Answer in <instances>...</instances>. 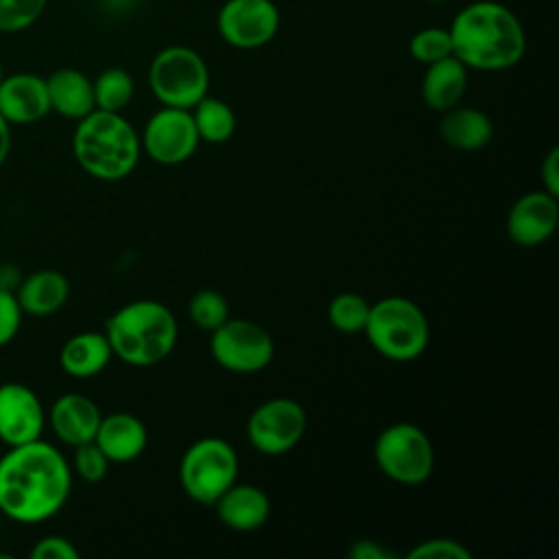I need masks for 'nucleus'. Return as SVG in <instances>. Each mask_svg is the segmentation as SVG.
I'll list each match as a JSON object with an SVG mask.
<instances>
[{"instance_id":"obj_1","label":"nucleus","mask_w":559,"mask_h":559,"mask_svg":"<svg viewBox=\"0 0 559 559\" xmlns=\"http://www.w3.org/2000/svg\"><path fill=\"white\" fill-rule=\"evenodd\" d=\"M72 469L48 441L9 445L0 459V511L24 524L59 513L70 496Z\"/></svg>"},{"instance_id":"obj_2","label":"nucleus","mask_w":559,"mask_h":559,"mask_svg":"<svg viewBox=\"0 0 559 559\" xmlns=\"http://www.w3.org/2000/svg\"><path fill=\"white\" fill-rule=\"evenodd\" d=\"M452 55L469 70H507L522 61L526 33L518 15L496 0L463 7L450 24Z\"/></svg>"},{"instance_id":"obj_3","label":"nucleus","mask_w":559,"mask_h":559,"mask_svg":"<svg viewBox=\"0 0 559 559\" xmlns=\"http://www.w3.org/2000/svg\"><path fill=\"white\" fill-rule=\"evenodd\" d=\"M72 153L90 177L120 181L138 166L142 146L138 131L120 111L94 109L76 120Z\"/></svg>"},{"instance_id":"obj_4","label":"nucleus","mask_w":559,"mask_h":559,"mask_svg":"<svg viewBox=\"0 0 559 559\" xmlns=\"http://www.w3.org/2000/svg\"><path fill=\"white\" fill-rule=\"evenodd\" d=\"M111 354L133 367L162 362L177 345L175 314L155 299H138L118 308L105 321Z\"/></svg>"},{"instance_id":"obj_5","label":"nucleus","mask_w":559,"mask_h":559,"mask_svg":"<svg viewBox=\"0 0 559 559\" xmlns=\"http://www.w3.org/2000/svg\"><path fill=\"white\" fill-rule=\"evenodd\" d=\"M371 347L395 362H408L426 352L430 328L424 310L408 297L391 295L369 308L365 323Z\"/></svg>"},{"instance_id":"obj_6","label":"nucleus","mask_w":559,"mask_h":559,"mask_svg":"<svg viewBox=\"0 0 559 559\" xmlns=\"http://www.w3.org/2000/svg\"><path fill=\"white\" fill-rule=\"evenodd\" d=\"M148 87L164 107L192 109L210 90V70L194 48L173 44L153 57Z\"/></svg>"},{"instance_id":"obj_7","label":"nucleus","mask_w":559,"mask_h":559,"mask_svg":"<svg viewBox=\"0 0 559 559\" xmlns=\"http://www.w3.org/2000/svg\"><path fill=\"white\" fill-rule=\"evenodd\" d=\"M236 476L238 454L221 437L194 441L179 463L181 489L199 504H214L218 496L236 483Z\"/></svg>"},{"instance_id":"obj_8","label":"nucleus","mask_w":559,"mask_h":559,"mask_svg":"<svg viewBox=\"0 0 559 559\" xmlns=\"http://www.w3.org/2000/svg\"><path fill=\"white\" fill-rule=\"evenodd\" d=\"M373 459L380 472L400 485H419L435 467V450L428 435L411 421L386 426L376 439Z\"/></svg>"},{"instance_id":"obj_9","label":"nucleus","mask_w":559,"mask_h":559,"mask_svg":"<svg viewBox=\"0 0 559 559\" xmlns=\"http://www.w3.org/2000/svg\"><path fill=\"white\" fill-rule=\"evenodd\" d=\"M210 334V352L214 360L231 373H258L273 360V338L255 321L229 317Z\"/></svg>"},{"instance_id":"obj_10","label":"nucleus","mask_w":559,"mask_h":559,"mask_svg":"<svg viewBox=\"0 0 559 559\" xmlns=\"http://www.w3.org/2000/svg\"><path fill=\"white\" fill-rule=\"evenodd\" d=\"M306 432V411L290 397H271L262 402L247 421L251 445L269 456L293 450Z\"/></svg>"},{"instance_id":"obj_11","label":"nucleus","mask_w":559,"mask_h":559,"mask_svg":"<svg viewBox=\"0 0 559 559\" xmlns=\"http://www.w3.org/2000/svg\"><path fill=\"white\" fill-rule=\"evenodd\" d=\"M216 31L231 48H262L280 31V9L273 0H225L216 13Z\"/></svg>"},{"instance_id":"obj_12","label":"nucleus","mask_w":559,"mask_h":559,"mask_svg":"<svg viewBox=\"0 0 559 559\" xmlns=\"http://www.w3.org/2000/svg\"><path fill=\"white\" fill-rule=\"evenodd\" d=\"M201 140L190 109L164 107L157 109L144 124L140 135L142 151L157 164L177 166L188 162Z\"/></svg>"},{"instance_id":"obj_13","label":"nucleus","mask_w":559,"mask_h":559,"mask_svg":"<svg viewBox=\"0 0 559 559\" xmlns=\"http://www.w3.org/2000/svg\"><path fill=\"white\" fill-rule=\"evenodd\" d=\"M46 411L37 393L22 382L0 384V441L20 445L41 439Z\"/></svg>"},{"instance_id":"obj_14","label":"nucleus","mask_w":559,"mask_h":559,"mask_svg":"<svg viewBox=\"0 0 559 559\" xmlns=\"http://www.w3.org/2000/svg\"><path fill=\"white\" fill-rule=\"evenodd\" d=\"M559 205L557 197L546 190L522 194L507 214V234L520 247H539L557 229Z\"/></svg>"},{"instance_id":"obj_15","label":"nucleus","mask_w":559,"mask_h":559,"mask_svg":"<svg viewBox=\"0 0 559 559\" xmlns=\"http://www.w3.org/2000/svg\"><path fill=\"white\" fill-rule=\"evenodd\" d=\"M0 114L9 124H33L48 116L46 79L31 72L4 74L0 83Z\"/></svg>"},{"instance_id":"obj_16","label":"nucleus","mask_w":559,"mask_h":559,"mask_svg":"<svg viewBox=\"0 0 559 559\" xmlns=\"http://www.w3.org/2000/svg\"><path fill=\"white\" fill-rule=\"evenodd\" d=\"M100 417L96 402L83 393H66L57 397L48 413L52 432L72 448L94 441Z\"/></svg>"},{"instance_id":"obj_17","label":"nucleus","mask_w":559,"mask_h":559,"mask_svg":"<svg viewBox=\"0 0 559 559\" xmlns=\"http://www.w3.org/2000/svg\"><path fill=\"white\" fill-rule=\"evenodd\" d=\"M214 507L218 520L227 528L240 533L258 531L260 526H264L271 513L269 496L260 487L247 483H234L231 487H227L218 496Z\"/></svg>"},{"instance_id":"obj_18","label":"nucleus","mask_w":559,"mask_h":559,"mask_svg":"<svg viewBox=\"0 0 559 559\" xmlns=\"http://www.w3.org/2000/svg\"><path fill=\"white\" fill-rule=\"evenodd\" d=\"M148 435L144 424L131 413H111L100 417L94 443L109 463H131L146 448Z\"/></svg>"},{"instance_id":"obj_19","label":"nucleus","mask_w":559,"mask_h":559,"mask_svg":"<svg viewBox=\"0 0 559 559\" xmlns=\"http://www.w3.org/2000/svg\"><path fill=\"white\" fill-rule=\"evenodd\" d=\"M50 111H57L63 118L81 120L94 105V87L92 79L74 68H59L46 79Z\"/></svg>"},{"instance_id":"obj_20","label":"nucleus","mask_w":559,"mask_h":559,"mask_svg":"<svg viewBox=\"0 0 559 559\" xmlns=\"http://www.w3.org/2000/svg\"><path fill=\"white\" fill-rule=\"evenodd\" d=\"M467 90V68L454 57L439 59L426 66L421 79V98L432 111H448L456 107Z\"/></svg>"},{"instance_id":"obj_21","label":"nucleus","mask_w":559,"mask_h":559,"mask_svg":"<svg viewBox=\"0 0 559 559\" xmlns=\"http://www.w3.org/2000/svg\"><path fill=\"white\" fill-rule=\"evenodd\" d=\"M70 297V284L63 273L55 269H41L22 277L15 288V299L24 314L48 317L55 314Z\"/></svg>"},{"instance_id":"obj_22","label":"nucleus","mask_w":559,"mask_h":559,"mask_svg":"<svg viewBox=\"0 0 559 559\" xmlns=\"http://www.w3.org/2000/svg\"><path fill=\"white\" fill-rule=\"evenodd\" d=\"M441 140L456 151H478L493 138L489 116L476 107H452L439 122Z\"/></svg>"},{"instance_id":"obj_23","label":"nucleus","mask_w":559,"mask_h":559,"mask_svg":"<svg viewBox=\"0 0 559 559\" xmlns=\"http://www.w3.org/2000/svg\"><path fill=\"white\" fill-rule=\"evenodd\" d=\"M114 358L105 332H79L70 336L61 352L59 365L72 378H92L100 373Z\"/></svg>"},{"instance_id":"obj_24","label":"nucleus","mask_w":559,"mask_h":559,"mask_svg":"<svg viewBox=\"0 0 559 559\" xmlns=\"http://www.w3.org/2000/svg\"><path fill=\"white\" fill-rule=\"evenodd\" d=\"M192 120H194V127H197V133H199V140L201 142H210V144H223L227 142L234 131H236V116H234V109L216 98V96H210L205 94L192 109Z\"/></svg>"},{"instance_id":"obj_25","label":"nucleus","mask_w":559,"mask_h":559,"mask_svg":"<svg viewBox=\"0 0 559 559\" xmlns=\"http://www.w3.org/2000/svg\"><path fill=\"white\" fill-rule=\"evenodd\" d=\"M94 105L103 111H122L133 98V79L122 68H107L94 81Z\"/></svg>"},{"instance_id":"obj_26","label":"nucleus","mask_w":559,"mask_h":559,"mask_svg":"<svg viewBox=\"0 0 559 559\" xmlns=\"http://www.w3.org/2000/svg\"><path fill=\"white\" fill-rule=\"evenodd\" d=\"M371 304L358 293H338L328 306V321L341 334H358L365 330Z\"/></svg>"},{"instance_id":"obj_27","label":"nucleus","mask_w":559,"mask_h":559,"mask_svg":"<svg viewBox=\"0 0 559 559\" xmlns=\"http://www.w3.org/2000/svg\"><path fill=\"white\" fill-rule=\"evenodd\" d=\"M188 314L201 330L212 332L229 319V304L218 290L203 288L192 295L188 304Z\"/></svg>"},{"instance_id":"obj_28","label":"nucleus","mask_w":559,"mask_h":559,"mask_svg":"<svg viewBox=\"0 0 559 559\" xmlns=\"http://www.w3.org/2000/svg\"><path fill=\"white\" fill-rule=\"evenodd\" d=\"M408 55L424 66L450 57L452 55L450 31L441 26H428L417 31L408 41Z\"/></svg>"},{"instance_id":"obj_29","label":"nucleus","mask_w":559,"mask_h":559,"mask_svg":"<svg viewBox=\"0 0 559 559\" xmlns=\"http://www.w3.org/2000/svg\"><path fill=\"white\" fill-rule=\"evenodd\" d=\"M48 0H0V31L17 33L37 22Z\"/></svg>"},{"instance_id":"obj_30","label":"nucleus","mask_w":559,"mask_h":559,"mask_svg":"<svg viewBox=\"0 0 559 559\" xmlns=\"http://www.w3.org/2000/svg\"><path fill=\"white\" fill-rule=\"evenodd\" d=\"M74 472L87 480V483H98L107 476V469H109V459L103 454V450L94 443V441H87V443H81L74 448Z\"/></svg>"},{"instance_id":"obj_31","label":"nucleus","mask_w":559,"mask_h":559,"mask_svg":"<svg viewBox=\"0 0 559 559\" xmlns=\"http://www.w3.org/2000/svg\"><path fill=\"white\" fill-rule=\"evenodd\" d=\"M408 559H472V550L450 537L424 539L406 552Z\"/></svg>"},{"instance_id":"obj_32","label":"nucleus","mask_w":559,"mask_h":559,"mask_svg":"<svg viewBox=\"0 0 559 559\" xmlns=\"http://www.w3.org/2000/svg\"><path fill=\"white\" fill-rule=\"evenodd\" d=\"M22 317L24 312L15 299V293L0 288V347L15 338Z\"/></svg>"},{"instance_id":"obj_33","label":"nucleus","mask_w":559,"mask_h":559,"mask_svg":"<svg viewBox=\"0 0 559 559\" xmlns=\"http://www.w3.org/2000/svg\"><path fill=\"white\" fill-rule=\"evenodd\" d=\"M33 559H79V550L68 537L46 535L31 548Z\"/></svg>"},{"instance_id":"obj_34","label":"nucleus","mask_w":559,"mask_h":559,"mask_svg":"<svg viewBox=\"0 0 559 559\" xmlns=\"http://www.w3.org/2000/svg\"><path fill=\"white\" fill-rule=\"evenodd\" d=\"M542 186L548 194L559 197V148H550L542 162Z\"/></svg>"},{"instance_id":"obj_35","label":"nucleus","mask_w":559,"mask_h":559,"mask_svg":"<svg viewBox=\"0 0 559 559\" xmlns=\"http://www.w3.org/2000/svg\"><path fill=\"white\" fill-rule=\"evenodd\" d=\"M347 555L352 559H393L395 557V552H391L386 546H382L380 542H373V539L354 542V546H349Z\"/></svg>"},{"instance_id":"obj_36","label":"nucleus","mask_w":559,"mask_h":559,"mask_svg":"<svg viewBox=\"0 0 559 559\" xmlns=\"http://www.w3.org/2000/svg\"><path fill=\"white\" fill-rule=\"evenodd\" d=\"M20 282H22L20 271H17L13 264H2V266H0V288L15 293V288L20 286Z\"/></svg>"},{"instance_id":"obj_37","label":"nucleus","mask_w":559,"mask_h":559,"mask_svg":"<svg viewBox=\"0 0 559 559\" xmlns=\"http://www.w3.org/2000/svg\"><path fill=\"white\" fill-rule=\"evenodd\" d=\"M11 151V124L0 114V166L7 162Z\"/></svg>"},{"instance_id":"obj_38","label":"nucleus","mask_w":559,"mask_h":559,"mask_svg":"<svg viewBox=\"0 0 559 559\" xmlns=\"http://www.w3.org/2000/svg\"><path fill=\"white\" fill-rule=\"evenodd\" d=\"M424 2H430V4H439V2H445V0H424Z\"/></svg>"},{"instance_id":"obj_39","label":"nucleus","mask_w":559,"mask_h":559,"mask_svg":"<svg viewBox=\"0 0 559 559\" xmlns=\"http://www.w3.org/2000/svg\"><path fill=\"white\" fill-rule=\"evenodd\" d=\"M2 79H4V70H2V63H0V83H2Z\"/></svg>"}]
</instances>
